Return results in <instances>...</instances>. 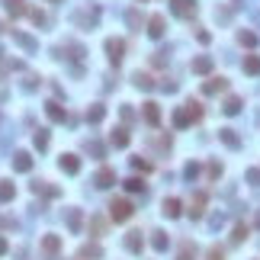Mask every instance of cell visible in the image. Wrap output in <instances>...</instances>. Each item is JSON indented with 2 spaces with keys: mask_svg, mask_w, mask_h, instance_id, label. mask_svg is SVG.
<instances>
[{
  "mask_svg": "<svg viewBox=\"0 0 260 260\" xmlns=\"http://www.w3.org/2000/svg\"><path fill=\"white\" fill-rule=\"evenodd\" d=\"M64 219H68V228H71L74 235H77V231H81V225H84L81 209H68V212H64Z\"/></svg>",
  "mask_w": 260,
  "mask_h": 260,
  "instance_id": "obj_18",
  "label": "cell"
},
{
  "mask_svg": "<svg viewBox=\"0 0 260 260\" xmlns=\"http://www.w3.org/2000/svg\"><path fill=\"white\" fill-rule=\"evenodd\" d=\"M225 90H228V81H225V77H209V81L203 84L206 97H215V93H225Z\"/></svg>",
  "mask_w": 260,
  "mask_h": 260,
  "instance_id": "obj_5",
  "label": "cell"
},
{
  "mask_svg": "<svg viewBox=\"0 0 260 260\" xmlns=\"http://www.w3.org/2000/svg\"><path fill=\"white\" fill-rule=\"evenodd\" d=\"M125 20H128V26H132V29H142V13H138V10H128Z\"/></svg>",
  "mask_w": 260,
  "mask_h": 260,
  "instance_id": "obj_39",
  "label": "cell"
},
{
  "mask_svg": "<svg viewBox=\"0 0 260 260\" xmlns=\"http://www.w3.org/2000/svg\"><path fill=\"white\" fill-rule=\"evenodd\" d=\"M0 254H7V241L4 238H0Z\"/></svg>",
  "mask_w": 260,
  "mask_h": 260,
  "instance_id": "obj_50",
  "label": "cell"
},
{
  "mask_svg": "<svg viewBox=\"0 0 260 260\" xmlns=\"http://www.w3.org/2000/svg\"><path fill=\"white\" fill-rule=\"evenodd\" d=\"M219 138H222V145H228V148H241V138L235 135V128H219Z\"/></svg>",
  "mask_w": 260,
  "mask_h": 260,
  "instance_id": "obj_20",
  "label": "cell"
},
{
  "mask_svg": "<svg viewBox=\"0 0 260 260\" xmlns=\"http://www.w3.org/2000/svg\"><path fill=\"white\" fill-rule=\"evenodd\" d=\"M45 112H48V119H51V122H64V119H68V109L61 106V103H55V100L45 103Z\"/></svg>",
  "mask_w": 260,
  "mask_h": 260,
  "instance_id": "obj_12",
  "label": "cell"
},
{
  "mask_svg": "<svg viewBox=\"0 0 260 260\" xmlns=\"http://www.w3.org/2000/svg\"><path fill=\"white\" fill-rule=\"evenodd\" d=\"M238 42H241L244 48H254V45H257V36H254V32H247V29H241V32H238Z\"/></svg>",
  "mask_w": 260,
  "mask_h": 260,
  "instance_id": "obj_31",
  "label": "cell"
},
{
  "mask_svg": "<svg viewBox=\"0 0 260 260\" xmlns=\"http://www.w3.org/2000/svg\"><path fill=\"white\" fill-rule=\"evenodd\" d=\"M244 238H247V225H235V235H231V241H235V244H241Z\"/></svg>",
  "mask_w": 260,
  "mask_h": 260,
  "instance_id": "obj_40",
  "label": "cell"
},
{
  "mask_svg": "<svg viewBox=\"0 0 260 260\" xmlns=\"http://www.w3.org/2000/svg\"><path fill=\"white\" fill-rule=\"evenodd\" d=\"M183 177H186V180H196V177H199V164H196V161H189L186 167H183Z\"/></svg>",
  "mask_w": 260,
  "mask_h": 260,
  "instance_id": "obj_38",
  "label": "cell"
},
{
  "mask_svg": "<svg viewBox=\"0 0 260 260\" xmlns=\"http://www.w3.org/2000/svg\"><path fill=\"white\" fill-rule=\"evenodd\" d=\"M132 167H135V170H142V173H148V170H151V164H148V161H142V158H132Z\"/></svg>",
  "mask_w": 260,
  "mask_h": 260,
  "instance_id": "obj_43",
  "label": "cell"
},
{
  "mask_svg": "<svg viewBox=\"0 0 260 260\" xmlns=\"http://www.w3.org/2000/svg\"><path fill=\"white\" fill-rule=\"evenodd\" d=\"M244 71H247V74H260V58H257V55H247V58H244Z\"/></svg>",
  "mask_w": 260,
  "mask_h": 260,
  "instance_id": "obj_33",
  "label": "cell"
},
{
  "mask_svg": "<svg viewBox=\"0 0 260 260\" xmlns=\"http://www.w3.org/2000/svg\"><path fill=\"white\" fill-rule=\"evenodd\" d=\"M125 247L132 250V254H142V247H145L142 231H128V235H125Z\"/></svg>",
  "mask_w": 260,
  "mask_h": 260,
  "instance_id": "obj_14",
  "label": "cell"
},
{
  "mask_svg": "<svg viewBox=\"0 0 260 260\" xmlns=\"http://www.w3.org/2000/svg\"><path fill=\"white\" fill-rule=\"evenodd\" d=\"M103 48H106V58L112 64H119L125 58V42L122 39H106V42H103Z\"/></svg>",
  "mask_w": 260,
  "mask_h": 260,
  "instance_id": "obj_4",
  "label": "cell"
},
{
  "mask_svg": "<svg viewBox=\"0 0 260 260\" xmlns=\"http://www.w3.org/2000/svg\"><path fill=\"white\" fill-rule=\"evenodd\" d=\"M4 7H7V10H10L13 16H23V13H29V10H26V4H23V0H4Z\"/></svg>",
  "mask_w": 260,
  "mask_h": 260,
  "instance_id": "obj_30",
  "label": "cell"
},
{
  "mask_svg": "<svg viewBox=\"0 0 260 260\" xmlns=\"http://www.w3.org/2000/svg\"><path fill=\"white\" fill-rule=\"evenodd\" d=\"M58 167L64 173H77L81 170V158H77V154H61V158H58Z\"/></svg>",
  "mask_w": 260,
  "mask_h": 260,
  "instance_id": "obj_11",
  "label": "cell"
},
{
  "mask_svg": "<svg viewBox=\"0 0 260 260\" xmlns=\"http://www.w3.org/2000/svg\"><path fill=\"white\" fill-rule=\"evenodd\" d=\"M125 189H128V193H145V183L138 177H128L125 180Z\"/></svg>",
  "mask_w": 260,
  "mask_h": 260,
  "instance_id": "obj_36",
  "label": "cell"
},
{
  "mask_svg": "<svg viewBox=\"0 0 260 260\" xmlns=\"http://www.w3.org/2000/svg\"><path fill=\"white\" fill-rule=\"evenodd\" d=\"M161 90H164V93H173V90H177V84H173V81H164Z\"/></svg>",
  "mask_w": 260,
  "mask_h": 260,
  "instance_id": "obj_48",
  "label": "cell"
},
{
  "mask_svg": "<svg viewBox=\"0 0 260 260\" xmlns=\"http://www.w3.org/2000/svg\"><path fill=\"white\" fill-rule=\"evenodd\" d=\"M170 7H173V13L183 16V20L196 16V4H193V0H170Z\"/></svg>",
  "mask_w": 260,
  "mask_h": 260,
  "instance_id": "obj_9",
  "label": "cell"
},
{
  "mask_svg": "<svg viewBox=\"0 0 260 260\" xmlns=\"http://www.w3.org/2000/svg\"><path fill=\"white\" fill-rule=\"evenodd\" d=\"M4 29H7V26H4V23H0V32H4Z\"/></svg>",
  "mask_w": 260,
  "mask_h": 260,
  "instance_id": "obj_52",
  "label": "cell"
},
{
  "mask_svg": "<svg viewBox=\"0 0 260 260\" xmlns=\"http://www.w3.org/2000/svg\"><path fill=\"white\" fill-rule=\"evenodd\" d=\"M254 225H257V228H260V212H257V215H254Z\"/></svg>",
  "mask_w": 260,
  "mask_h": 260,
  "instance_id": "obj_51",
  "label": "cell"
},
{
  "mask_svg": "<svg viewBox=\"0 0 260 260\" xmlns=\"http://www.w3.org/2000/svg\"><path fill=\"white\" fill-rule=\"evenodd\" d=\"M151 145H154L158 151H170V145H173V142H170V135H154V138H151Z\"/></svg>",
  "mask_w": 260,
  "mask_h": 260,
  "instance_id": "obj_32",
  "label": "cell"
},
{
  "mask_svg": "<svg viewBox=\"0 0 260 260\" xmlns=\"http://www.w3.org/2000/svg\"><path fill=\"white\" fill-rule=\"evenodd\" d=\"M177 260H196V244H193V241H183V244H180Z\"/></svg>",
  "mask_w": 260,
  "mask_h": 260,
  "instance_id": "obj_27",
  "label": "cell"
},
{
  "mask_svg": "<svg viewBox=\"0 0 260 260\" xmlns=\"http://www.w3.org/2000/svg\"><path fill=\"white\" fill-rule=\"evenodd\" d=\"M109 145H112V148H125V145H128V132H125V128H112V132H109Z\"/></svg>",
  "mask_w": 260,
  "mask_h": 260,
  "instance_id": "obj_19",
  "label": "cell"
},
{
  "mask_svg": "<svg viewBox=\"0 0 260 260\" xmlns=\"http://www.w3.org/2000/svg\"><path fill=\"white\" fill-rule=\"evenodd\" d=\"M71 20H74L77 29H93V26L100 23V10H97V7H93V10H77Z\"/></svg>",
  "mask_w": 260,
  "mask_h": 260,
  "instance_id": "obj_3",
  "label": "cell"
},
{
  "mask_svg": "<svg viewBox=\"0 0 260 260\" xmlns=\"http://www.w3.org/2000/svg\"><path fill=\"white\" fill-rule=\"evenodd\" d=\"M93 183H97L100 189H109L112 183H116V170H112V167H100L97 177H93Z\"/></svg>",
  "mask_w": 260,
  "mask_h": 260,
  "instance_id": "obj_7",
  "label": "cell"
},
{
  "mask_svg": "<svg viewBox=\"0 0 260 260\" xmlns=\"http://www.w3.org/2000/svg\"><path fill=\"white\" fill-rule=\"evenodd\" d=\"M103 116H106V106H100V103L87 109V122H103Z\"/></svg>",
  "mask_w": 260,
  "mask_h": 260,
  "instance_id": "obj_29",
  "label": "cell"
},
{
  "mask_svg": "<svg viewBox=\"0 0 260 260\" xmlns=\"http://www.w3.org/2000/svg\"><path fill=\"white\" fill-rule=\"evenodd\" d=\"M84 148L90 151L93 158H103V154H106V151H103V145H100V142H90V138H87V145H84Z\"/></svg>",
  "mask_w": 260,
  "mask_h": 260,
  "instance_id": "obj_37",
  "label": "cell"
},
{
  "mask_svg": "<svg viewBox=\"0 0 260 260\" xmlns=\"http://www.w3.org/2000/svg\"><path fill=\"white\" fill-rule=\"evenodd\" d=\"M170 244V238H167V231H151V247L158 250V254H164Z\"/></svg>",
  "mask_w": 260,
  "mask_h": 260,
  "instance_id": "obj_17",
  "label": "cell"
},
{
  "mask_svg": "<svg viewBox=\"0 0 260 260\" xmlns=\"http://www.w3.org/2000/svg\"><path fill=\"white\" fill-rule=\"evenodd\" d=\"M32 142H36L39 151H45V148H48V132H45V128H39V132L32 135Z\"/></svg>",
  "mask_w": 260,
  "mask_h": 260,
  "instance_id": "obj_34",
  "label": "cell"
},
{
  "mask_svg": "<svg viewBox=\"0 0 260 260\" xmlns=\"http://www.w3.org/2000/svg\"><path fill=\"white\" fill-rule=\"evenodd\" d=\"M222 257H225L222 247H212V250H209V260H222Z\"/></svg>",
  "mask_w": 260,
  "mask_h": 260,
  "instance_id": "obj_49",
  "label": "cell"
},
{
  "mask_svg": "<svg viewBox=\"0 0 260 260\" xmlns=\"http://www.w3.org/2000/svg\"><path fill=\"white\" fill-rule=\"evenodd\" d=\"M241 106H244V103H241V97H228V100L222 103L225 116H238V112H241Z\"/></svg>",
  "mask_w": 260,
  "mask_h": 260,
  "instance_id": "obj_24",
  "label": "cell"
},
{
  "mask_svg": "<svg viewBox=\"0 0 260 260\" xmlns=\"http://www.w3.org/2000/svg\"><path fill=\"white\" fill-rule=\"evenodd\" d=\"M29 16H32V23H36V26H45L48 23V16L42 13V10H29Z\"/></svg>",
  "mask_w": 260,
  "mask_h": 260,
  "instance_id": "obj_42",
  "label": "cell"
},
{
  "mask_svg": "<svg viewBox=\"0 0 260 260\" xmlns=\"http://www.w3.org/2000/svg\"><path fill=\"white\" fill-rule=\"evenodd\" d=\"M161 212L167 215V219H180V212H183V206H180V199H164V206H161Z\"/></svg>",
  "mask_w": 260,
  "mask_h": 260,
  "instance_id": "obj_13",
  "label": "cell"
},
{
  "mask_svg": "<svg viewBox=\"0 0 260 260\" xmlns=\"http://www.w3.org/2000/svg\"><path fill=\"white\" fill-rule=\"evenodd\" d=\"M196 119H203V106H199L196 100H189L186 106H180L177 112H173V125H177V128H186V125H193Z\"/></svg>",
  "mask_w": 260,
  "mask_h": 260,
  "instance_id": "obj_1",
  "label": "cell"
},
{
  "mask_svg": "<svg viewBox=\"0 0 260 260\" xmlns=\"http://www.w3.org/2000/svg\"><path fill=\"white\" fill-rule=\"evenodd\" d=\"M103 257V247L100 244H84L81 247V260H100Z\"/></svg>",
  "mask_w": 260,
  "mask_h": 260,
  "instance_id": "obj_25",
  "label": "cell"
},
{
  "mask_svg": "<svg viewBox=\"0 0 260 260\" xmlns=\"http://www.w3.org/2000/svg\"><path fill=\"white\" fill-rule=\"evenodd\" d=\"M0 58H4V51H0Z\"/></svg>",
  "mask_w": 260,
  "mask_h": 260,
  "instance_id": "obj_53",
  "label": "cell"
},
{
  "mask_svg": "<svg viewBox=\"0 0 260 260\" xmlns=\"http://www.w3.org/2000/svg\"><path fill=\"white\" fill-rule=\"evenodd\" d=\"M13 170L16 173H29L32 170V154L29 151H16L13 154Z\"/></svg>",
  "mask_w": 260,
  "mask_h": 260,
  "instance_id": "obj_8",
  "label": "cell"
},
{
  "mask_svg": "<svg viewBox=\"0 0 260 260\" xmlns=\"http://www.w3.org/2000/svg\"><path fill=\"white\" fill-rule=\"evenodd\" d=\"M247 180H250L254 186H260V170H247Z\"/></svg>",
  "mask_w": 260,
  "mask_h": 260,
  "instance_id": "obj_46",
  "label": "cell"
},
{
  "mask_svg": "<svg viewBox=\"0 0 260 260\" xmlns=\"http://www.w3.org/2000/svg\"><path fill=\"white\" fill-rule=\"evenodd\" d=\"M13 196H16V186H13V180H0V203H10Z\"/></svg>",
  "mask_w": 260,
  "mask_h": 260,
  "instance_id": "obj_26",
  "label": "cell"
},
{
  "mask_svg": "<svg viewBox=\"0 0 260 260\" xmlns=\"http://www.w3.org/2000/svg\"><path fill=\"white\" fill-rule=\"evenodd\" d=\"M36 81H39V77H36V74H29V77H26V84H23V87H26V90H36Z\"/></svg>",
  "mask_w": 260,
  "mask_h": 260,
  "instance_id": "obj_47",
  "label": "cell"
},
{
  "mask_svg": "<svg viewBox=\"0 0 260 260\" xmlns=\"http://www.w3.org/2000/svg\"><path fill=\"white\" fill-rule=\"evenodd\" d=\"M148 36H151V39H161V36H164V16H161V13H154L151 20H148Z\"/></svg>",
  "mask_w": 260,
  "mask_h": 260,
  "instance_id": "obj_15",
  "label": "cell"
},
{
  "mask_svg": "<svg viewBox=\"0 0 260 260\" xmlns=\"http://www.w3.org/2000/svg\"><path fill=\"white\" fill-rule=\"evenodd\" d=\"M90 228H93V235H106V219L93 215V219H90Z\"/></svg>",
  "mask_w": 260,
  "mask_h": 260,
  "instance_id": "obj_35",
  "label": "cell"
},
{
  "mask_svg": "<svg viewBox=\"0 0 260 260\" xmlns=\"http://www.w3.org/2000/svg\"><path fill=\"white\" fill-rule=\"evenodd\" d=\"M196 39L203 42V45H209V39H212V36H209V32H206V29H196Z\"/></svg>",
  "mask_w": 260,
  "mask_h": 260,
  "instance_id": "obj_45",
  "label": "cell"
},
{
  "mask_svg": "<svg viewBox=\"0 0 260 260\" xmlns=\"http://www.w3.org/2000/svg\"><path fill=\"white\" fill-rule=\"evenodd\" d=\"M206 203H209V196H206V193H196L193 199H189V215H193V219H203Z\"/></svg>",
  "mask_w": 260,
  "mask_h": 260,
  "instance_id": "obj_10",
  "label": "cell"
},
{
  "mask_svg": "<svg viewBox=\"0 0 260 260\" xmlns=\"http://www.w3.org/2000/svg\"><path fill=\"white\" fill-rule=\"evenodd\" d=\"M132 84L138 87V90H151V87H154L151 74H145V71H135V74H132Z\"/></svg>",
  "mask_w": 260,
  "mask_h": 260,
  "instance_id": "obj_22",
  "label": "cell"
},
{
  "mask_svg": "<svg viewBox=\"0 0 260 260\" xmlns=\"http://www.w3.org/2000/svg\"><path fill=\"white\" fill-rule=\"evenodd\" d=\"M193 71H196V74H209V71H212V58H209V55L193 58Z\"/></svg>",
  "mask_w": 260,
  "mask_h": 260,
  "instance_id": "obj_23",
  "label": "cell"
},
{
  "mask_svg": "<svg viewBox=\"0 0 260 260\" xmlns=\"http://www.w3.org/2000/svg\"><path fill=\"white\" fill-rule=\"evenodd\" d=\"M142 112H145V122H148L151 128L161 122V109H158V103H145V109H142Z\"/></svg>",
  "mask_w": 260,
  "mask_h": 260,
  "instance_id": "obj_16",
  "label": "cell"
},
{
  "mask_svg": "<svg viewBox=\"0 0 260 260\" xmlns=\"http://www.w3.org/2000/svg\"><path fill=\"white\" fill-rule=\"evenodd\" d=\"M167 58H170V48H161V51H154L151 61H154V64H167Z\"/></svg>",
  "mask_w": 260,
  "mask_h": 260,
  "instance_id": "obj_41",
  "label": "cell"
},
{
  "mask_svg": "<svg viewBox=\"0 0 260 260\" xmlns=\"http://www.w3.org/2000/svg\"><path fill=\"white\" fill-rule=\"evenodd\" d=\"M13 42H20L26 51H39V42L32 39V36H26V32H13Z\"/></svg>",
  "mask_w": 260,
  "mask_h": 260,
  "instance_id": "obj_21",
  "label": "cell"
},
{
  "mask_svg": "<svg viewBox=\"0 0 260 260\" xmlns=\"http://www.w3.org/2000/svg\"><path fill=\"white\" fill-rule=\"evenodd\" d=\"M58 250H61V238H58V235H45V238H42V254H45L48 260L58 257Z\"/></svg>",
  "mask_w": 260,
  "mask_h": 260,
  "instance_id": "obj_6",
  "label": "cell"
},
{
  "mask_svg": "<svg viewBox=\"0 0 260 260\" xmlns=\"http://www.w3.org/2000/svg\"><path fill=\"white\" fill-rule=\"evenodd\" d=\"M206 170H209V177L215 180V177H219V173H222V164H215V161H212V164H209V167H206Z\"/></svg>",
  "mask_w": 260,
  "mask_h": 260,
  "instance_id": "obj_44",
  "label": "cell"
},
{
  "mask_svg": "<svg viewBox=\"0 0 260 260\" xmlns=\"http://www.w3.org/2000/svg\"><path fill=\"white\" fill-rule=\"evenodd\" d=\"M132 203H128V199H112V203H109V219L112 222H128V219H132Z\"/></svg>",
  "mask_w": 260,
  "mask_h": 260,
  "instance_id": "obj_2",
  "label": "cell"
},
{
  "mask_svg": "<svg viewBox=\"0 0 260 260\" xmlns=\"http://www.w3.org/2000/svg\"><path fill=\"white\" fill-rule=\"evenodd\" d=\"M32 193H42V196H58V186H48L45 180H36V183H32Z\"/></svg>",
  "mask_w": 260,
  "mask_h": 260,
  "instance_id": "obj_28",
  "label": "cell"
}]
</instances>
